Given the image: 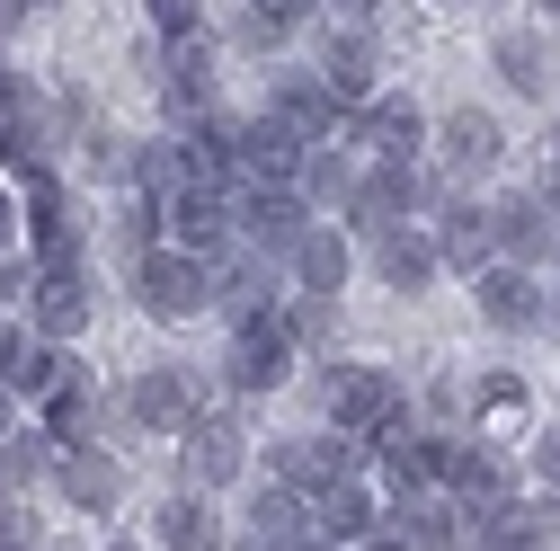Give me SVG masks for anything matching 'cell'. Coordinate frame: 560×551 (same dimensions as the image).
<instances>
[{
  "instance_id": "b9f144b4",
  "label": "cell",
  "mask_w": 560,
  "mask_h": 551,
  "mask_svg": "<svg viewBox=\"0 0 560 551\" xmlns=\"http://www.w3.org/2000/svg\"><path fill=\"white\" fill-rule=\"evenodd\" d=\"M338 19H383V0H329Z\"/></svg>"
},
{
  "instance_id": "2e32d148",
  "label": "cell",
  "mask_w": 560,
  "mask_h": 551,
  "mask_svg": "<svg viewBox=\"0 0 560 551\" xmlns=\"http://www.w3.org/2000/svg\"><path fill=\"white\" fill-rule=\"evenodd\" d=\"M365 267H374V285H392V294H428L436 276H445V249H436L428 223H400V232H374L365 241Z\"/></svg>"
},
{
  "instance_id": "816d5d0a",
  "label": "cell",
  "mask_w": 560,
  "mask_h": 551,
  "mask_svg": "<svg viewBox=\"0 0 560 551\" xmlns=\"http://www.w3.org/2000/svg\"><path fill=\"white\" fill-rule=\"evenodd\" d=\"M116 551H133V542H116Z\"/></svg>"
},
{
  "instance_id": "8d00e7d4",
  "label": "cell",
  "mask_w": 560,
  "mask_h": 551,
  "mask_svg": "<svg viewBox=\"0 0 560 551\" xmlns=\"http://www.w3.org/2000/svg\"><path fill=\"white\" fill-rule=\"evenodd\" d=\"M36 294V258H0V303H19Z\"/></svg>"
},
{
  "instance_id": "484cf974",
  "label": "cell",
  "mask_w": 560,
  "mask_h": 551,
  "mask_svg": "<svg viewBox=\"0 0 560 551\" xmlns=\"http://www.w3.org/2000/svg\"><path fill=\"white\" fill-rule=\"evenodd\" d=\"M489 72H499L516 98H542L551 90V45L534 27H499V36H489Z\"/></svg>"
},
{
  "instance_id": "f1b7e54d",
  "label": "cell",
  "mask_w": 560,
  "mask_h": 551,
  "mask_svg": "<svg viewBox=\"0 0 560 551\" xmlns=\"http://www.w3.org/2000/svg\"><path fill=\"white\" fill-rule=\"evenodd\" d=\"M463 551H551V542H542V516H534V499H508V507L471 516V542H463Z\"/></svg>"
},
{
  "instance_id": "7402d4cb",
  "label": "cell",
  "mask_w": 560,
  "mask_h": 551,
  "mask_svg": "<svg viewBox=\"0 0 560 551\" xmlns=\"http://www.w3.org/2000/svg\"><path fill=\"white\" fill-rule=\"evenodd\" d=\"M54 490L72 499L81 516H116V507L133 499V480H125V462H116V454H98V445H90V454H62V471H54Z\"/></svg>"
},
{
  "instance_id": "836d02e7",
  "label": "cell",
  "mask_w": 560,
  "mask_h": 551,
  "mask_svg": "<svg viewBox=\"0 0 560 551\" xmlns=\"http://www.w3.org/2000/svg\"><path fill=\"white\" fill-rule=\"evenodd\" d=\"M232 45H241V54H285V45H294V27H285V19H267L258 0H241V19H232Z\"/></svg>"
},
{
  "instance_id": "ac0fdd59",
  "label": "cell",
  "mask_w": 560,
  "mask_h": 551,
  "mask_svg": "<svg viewBox=\"0 0 560 551\" xmlns=\"http://www.w3.org/2000/svg\"><path fill=\"white\" fill-rule=\"evenodd\" d=\"M489 232H499V258H516V267H551V249H560V214L542 204V187L499 196L489 204Z\"/></svg>"
},
{
  "instance_id": "f6af8a7d",
  "label": "cell",
  "mask_w": 560,
  "mask_h": 551,
  "mask_svg": "<svg viewBox=\"0 0 560 551\" xmlns=\"http://www.w3.org/2000/svg\"><path fill=\"white\" fill-rule=\"evenodd\" d=\"M285 551H338V542H320V534H294V542H285Z\"/></svg>"
},
{
  "instance_id": "30bf717a",
  "label": "cell",
  "mask_w": 560,
  "mask_h": 551,
  "mask_svg": "<svg viewBox=\"0 0 560 551\" xmlns=\"http://www.w3.org/2000/svg\"><path fill=\"white\" fill-rule=\"evenodd\" d=\"M214 312H232V329L267 320V312H285V258H267V249H232L214 267Z\"/></svg>"
},
{
  "instance_id": "60d3db41",
  "label": "cell",
  "mask_w": 560,
  "mask_h": 551,
  "mask_svg": "<svg viewBox=\"0 0 560 551\" xmlns=\"http://www.w3.org/2000/svg\"><path fill=\"white\" fill-rule=\"evenodd\" d=\"M357 551H418V542H400V534H392V516H383V534H365Z\"/></svg>"
},
{
  "instance_id": "e0dca14e",
  "label": "cell",
  "mask_w": 560,
  "mask_h": 551,
  "mask_svg": "<svg viewBox=\"0 0 560 551\" xmlns=\"http://www.w3.org/2000/svg\"><path fill=\"white\" fill-rule=\"evenodd\" d=\"M436 161H445L463 187L489 178V169L508 161V125L489 116V107H445V116H436Z\"/></svg>"
},
{
  "instance_id": "f35d334b",
  "label": "cell",
  "mask_w": 560,
  "mask_h": 551,
  "mask_svg": "<svg viewBox=\"0 0 560 551\" xmlns=\"http://www.w3.org/2000/svg\"><path fill=\"white\" fill-rule=\"evenodd\" d=\"M19 223H27V204H19L10 187H0V249H10V241H19Z\"/></svg>"
},
{
  "instance_id": "83f0119b",
  "label": "cell",
  "mask_w": 560,
  "mask_h": 551,
  "mask_svg": "<svg viewBox=\"0 0 560 551\" xmlns=\"http://www.w3.org/2000/svg\"><path fill=\"white\" fill-rule=\"evenodd\" d=\"M152 534H161V551H214V542H223V525H214V499H205V490H178V499H161Z\"/></svg>"
},
{
  "instance_id": "8fae6325",
  "label": "cell",
  "mask_w": 560,
  "mask_h": 551,
  "mask_svg": "<svg viewBox=\"0 0 560 551\" xmlns=\"http://www.w3.org/2000/svg\"><path fill=\"white\" fill-rule=\"evenodd\" d=\"M312 72L347 98V107H365L383 81V45H374V19H338V27H320V62H312Z\"/></svg>"
},
{
  "instance_id": "d4e9b609",
  "label": "cell",
  "mask_w": 560,
  "mask_h": 551,
  "mask_svg": "<svg viewBox=\"0 0 560 551\" xmlns=\"http://www.w3.org/2000/svg\"><path fill=\"white\" fill-rule=\"evenodd\" d=\"M294 187L312 196V214H347V204H357V187H365V161L347 152V143H312V161H303Z\"/></svg>"
},
{
  "instance_id": "f907efd6",
  "label": "cell",
  "mask_w": 560,
  "mask_h": 551,
  "mask_svg": "<svg viewBox=\"0 0 560 551\" xmlns=\"http://www.w3.org/2000/svg\"><path fill=\"white\" fill-rule=\"evenodd\" d=\"M428 10H454V0H428Z\"/></svg>"
},
{
  "instance_id": "4dcf8cb0",
  "label": "cell",
  "mask_w": 560,
  "mask_h": 551,
  "mask_svg": "<svg viewBox=\"0 0 560 551\" xmlns=\"http://www.w3.org/2000/svg\"><path fill=\"white\" fill-rule=\"evenodd\" d=\"M45 471H62V445L45 427H10L0 436V480H10V490H36Z\"/></svg>"
},
{
  "instance_id": "4fadbf2b",
  "label": "cell",
  "mask_w": 560,
  "mask_h": 551,
  "mask_svg": "<svg viewBox=\"0 0 560 551\" xmlns=\"http://www.w3.org/2000/svg\"><path fill=\"white\" fill-rule=\"evenodd\" d=\"M303 161H312V143H303V133L276 116V107L241 116V187H294Z\"/></svg>"
},
{
  "instance_id": "ba28073f",
  "label": "cell",
  "mask_w": 560,
  "mask_h": 551,
  "mask_svg": "<svg viewBox=\"0 0 560 551\" xmlns=\"http://www.w3.org/2000/svg\"><path fill=\"white\" fill-rule=\"evenodd\" d=\"M81 241H90V214L72 204V187H62V178H36V187H27V249H36V267H45V276L81 267Z\"/></svg>"
},
{
  "instance_id": "f5cc1de1",
  "label": "cell",
  "mask_w": 560,
  "mask_h": 551,
  "mask_svg": "<svg viewBox=\"0 0 560 551\" xmlns=\"http://www.w3.org/2000/svg\"><path fill=\"white\" fill-rule=\"evenodd\" d=\"M0 72H10V62H0Z\"/></svg>"
},
{
  "instance_id": "7dc6e473",
  "label": "cell",
  "mask_w": 560,
  "mask_h": 551,
  "mask_svg": "<svg viewBox=\"0 0 560 551\" xmlns=\"http://www.w3.org/2000/svg\"><path fill=\"white\" fill-rule=\"evenodd\" d=\"M551 161H560V125H551Z\"/></svg>"
},
{
  "instance_id": "ab89813d",
  "label": "cell",
  "mask_w": 560,
  "mask_h": 551,
  "mask_svg": "<svg viewBox=\"0 0 560 551\" xmlns=\"http://www.w3.org/2000/svg\"><path fill=\"white\" fill-rule=\"evenodd\" d=\"M534 516H542V542L560 551V490H542V499H534Z\"/></svg>"
},
{
  "instance_id": "cb8c5ba5",
  "label": "cell",
  "mask_w": 560,
  "mask_h": 551,
  "mask_svg": "<svg viewBox=\"0 0 560 551\" xmlns=\"http://www.w3.org/2000/svg\"><path fill=\"white\" fill-rule=\"evenodd\" d=\"M27 303H36V338H62V348H72V338L98 320V294L81 285V267H62V276L36 267V294H27Z\"/></svg>"
},
{
  "instance_id": "7c38bea8",
  "label": "cell",
  "mask_w": 560,
  "mask_h": 551,
  "mask_svg": "<svg viewBox=\"0 0 560 551\" xmlns=\"http://www.w3.org/2000/svg\"><path fill=\"white\" fill-rule=\"evenodd\" d=\"M445 490H454V507L463 516H489V507H508L516 499V462H508V445L499 436H454V462H445Z\"/></svg>"
},
{
  "instance_id": "74e56055",
  "label": "cell",
  "mask_w": 560,
  "mask_h": 551,
  "mask_svg": "<svg viewBox=\"0 0 560 551\" xmlns=\"http://www.w3.org/2000/svg\"><path fill=\"white\" fill-rule=\"evenodd\" d=\"M258 10H267V19H285V27H312V19H320V0H258Z\"/></svg>"
},
{
  "instance_id": "7a4b0ae2",
  "label": "cell",
  "mask_w": 560,
  "mask_h": 551,
  "mask_svg": "<svg viewBox=\"0 0 560 551\" xmlns=\"http://www.w3.org/2000/svg\"><path fill=\"white\" fill-rule=\"evenodd\" d=\"M133 303H143L152 320H196V312H214V258H196L178 241H161L152 258H133Z\"/></svg>"
},
{
  "instance_id": "1f68e13d",
  "label": "cell",
  "mask_w": 560,
  "mask_h": 551,
  "mask_svg": "<svg viewBox=\"0 0 560 551\" xmlns=\"http://www.w3.org/2000/svg\"><path fill=\"white\" fill-rule=\"evenodd\" d=\"M463 419H471V427H525V383H516V374H480V383L463 391Z\"/></svg>"
},
{
  "instance_id": "52a82bcc",
  "label": "cell",
  "mask_w": 560,
  "mask_h": 551,
  "mask_svg": "<svg viewBox=\"0 0 560 551\" xmlns=\"http://www.w3.org/2000/svg\"><path fill=\"white\" fill-rule=\"evenodd\" d=\"M294 329H285V312H267V320H249V329H232V356H223V383L232 391H285L294 383Z\"/></svg>"
},
{
  "instance_id": "c3c4849f",
  "label": "cell",
  "mask_w": 560,
  "mask_h": 551,
  "mask_svg": "<svg viewBox=\"0 0 560 551\" xmlns=\"http://www.w3.org/2000/svg\"><path fill=\"white\" fill-rule=\"evenodd\" d=\"M0 551H36V542H0Z\"/></svg>"
},
{
  "instance_id": "d6986e66",
  "label": "cell",
  "mask_w": 560,
  "mask_h": 551,
  "mask_svg": "<svg viewBox=\"0 0 560 551\" xmlns=\"http://www.w3.org/2000/svg\"><path fill=\"white\" fill-rule=\"evenodd\" d=\"M436 249H445V267L463 276V285H471V276L480 267H499V232H489V204H471V196H436Z\"/></svg>"
},
{
  "instance_id": "6da1fadb",
  "label": "cell",
  "mask_w": 560,
  "mask_h": 551,
  "mask_svg": "<svg viewBox=\"0 0 560 551\" xmlns=\"http://www.w3.org/2000/svg\"><path fill=\"white\" fill-rule=\"evenodd\" d=\"M320 400H329V427L365 436V445L418 427V400H409L400 374H383V365H320Z\"/></svg>"
},
{
  "instance_id": "7bdbcfd3",
  "label": "cell",
  "mask_w": 560,
  "mask_h": 551,
  "mask_svg": "<svg viewBox=\"0 0 560 551\" xmlns=\"http://www.w3.org/2000/svg\"><path fill=\"white\" fill-rule=\"evenodd\" d=\"M10 427H19V391L0 383V436H10Z\"/></svg>"
},
{
  "instance_id": "277c9868",
  "label": "cell",
  "mask_w": 560,
  "mask_h": 551,
  "mask_svg": "<svg viewBox=\"0 0 560 551\" xmlns=\"http://www.w3.org/2000/svg\"><path fill=\"white\" fill-rule=\"evenodd\" d=\"M205 419V383L187 365H143L125 383V427H143V436H187Z\"/></svg>"
},
{
  "instance_id": "3957f363",
  "label": "cell",
  "mask_w": 560,
  "mask_h": 551,
  "mask_svg": "<svg viewBox=\"0 0 560 551\" xmlns=\"http://www.w3.org/2000/svg\"><path fill=\"white\" fill-rule=\"evenodd\" d=\"M241 471H249V436H241V419H232V409H205V419L178 436V490L223 499Z\"/></svg>"
},
{
  "instance_id": "d590c367",
  "label": "cell",
  "mask_w": 560,
  "mask_h": 551,
  "mask_svg": "<svg viewBox=\"0 0 560 551\" xmlns=\"http://www.w3.org/2000/svg\"><path fill=\"white\" fill-rule=\"evenodd\" d=\"M525 471H534V490H560V419H551V427H534Z\"/></svg>"
},
{
  "instance_id": "5b68a950",
  "label": "cell",
  "mask_w": 560,
  "mask_h": 551,
  "mask_svg": "<svg viewBox=\"0 0 560 551\" xmlns=\"http://www.w3.org/2000/svg\"><path fill=\"white\" fill-rule=\"evenodd\" d=\"M347 143H357L365 161H418V152H436V125H428V107H418V98L374 90V98L357 107V125H347Z\"/></svg>"
},
{
  "instance_id": "9c48e42d",
  "label": "cell",
  "mask_w": 560,
  "mask_h": 551,
  "mask_svg": "<svg viewBox=\"0 0 560 551\" xmlns=\"http://www.w3.org/2000/svg\"><path fill=\"white\" fill-rule=\"evenodd\" d=\"M312 223H320V214H312V196H303V187H241V249L294 258Z\"/></svg>"
},
{
  "instance_id": "f546056e",
  "label": "cell",
  "mask_w": 560,
  "mask_h": 551,
  "mask_svg": "<svg viewBox=\"0 0 560 551\" xmlns=\"http://www.w3.org/2000/svg\"><path fill=\"white\" fill-rule=\"evenodd\" d=\"M45 436L62 445V454H90V436H98V391L72 374V383H62L54 400H45Z\"/></svg>"
},
{
  "instance_id": "5bb4252c",
  "label": "cell",
  "mask_w": 560,
  "mask_h": 551,
  "mask_svg": "<svg viewBox=\"0 0 560 551\" xmlns=\"http://www.w3.org/2000/svg\"><path fill=\"white\" fill-rule=\"evenodd\" d=\"M267 107L285 116V125L303 133V143H338V133L357 125V107H347V98H338L320 72H276V81H267Z\"/></svg>"
},
{
  "instance_id": "4316f807",
  "label": "cell",
  "mask_w": 560,
  "mask_h": 551,
  "mask_svg": "<svg viewBox=\"0 0 560 551\" xmlns=\"http://www.w3.org/2000/svg\"><path fill=\"white\" fill-rule=\"evenodd\" d=\"M0 383H10L19 400H54L62 383H72V348H62V338H19L10 365H0Z\"/></svg>"
},
{
  "instance_id": "44dd1931",
  "label": "cell",
  "mask_w": 560,
  "mask_h": 551,
  "mask_svg": "<svg viewBox=\"0 0 560 551\" xmlns=\"http://www.w3.org/2000/svg\"><path fill=\"white\" fill-rule=\"evenodd\" d=\"M392 534L418 542V551H463L471 516L454 507V490H418V499H392Z\"/></svg>"
},
{
  "instance_id": "ffe728a7",
  "label": "cell",
  "mask_w": 560,
  "mask_h": 551,
  "mask_svg": "<svg viewBox=\"0 0 560 551\" xmlns=\"http://www.w3.org/2000/svg\"><path fill=\"white\" fill-rule=\"evenodd\" d=\"M383 490H365V480H329V490H312V534L338 542V551H357L365 534H383Z\"/></svg>"
},
{
  "instance_id": "9a60e30c",
  "label": "cell",
  "mask_w": 560,
  "mask_h": 551,
  "mask_svg": "<svg viewBox=\"0 0 560 551\" xmlns=\"http://www.w3.org/2000/svg\"><path fill=\"white\" fill-rule=\"evenodd\" d=\"M214 72H223V62H214V45H205V36H161V107L178 116V125H196V116H214L223 98H214Z\"/></svg>"
},
{
  "instance_id": "d6a6232c",
  "label": "cell",
  "mask_w": 560,
  "mask_h": 551,
  "mask_svg": "<svg viewBox=\"0 0 560 551\" xmlns=\"http://www.w3.org/2000/svg\"><path fill=\"white\" fill-rule=\"evenodd\" d=\"M285 329H294V348L312 356V348H329V338H338V294H285Z\"/></svg>"
},
{
  "instance_id": "ee69618b",
  "label": "cell",
  "mask_w": 560,
  "mask_h": 551,
  "mask_svg": "<svg viewBox=\"0 0 560 551\" xmlns=\"http://www.w3.org/2000/svg\"><path fill=\"white\" fill-rule=\"evenodd\" d=\"M10 348H19V329H10V312H0V365H10Z\"/></svg>"
},
{
  "instance_id": "bcb514c9",
  "label": "cell",
  "mask_w": 560,
  "mask_h": 551,
  "mask_svg": "<svg viewBox=\"0 0 560 551\" xmlns=\"http://www.w3.org/2000/svg\"><path fill=\"white\" fill-rule=\"evenodd\" d=\"M542 19H560V0H542Z\"/></svg>"
},
{
  "instance_id": "603a6c76",
  "label": "cell",
  "mask_w": 560,
  "mask_h": 551,
  "mask_svg": "<svg viewBox=\"0 0 560 551\" xmlns=\"http://www.w3.org/2000/svg\"><path fill=\"white\" fill-rule=\"evenodd\" d=\"M285 276H294L303 294H338L347 276H357V232H347V223H312L303 249L285 258Z\"/></svg>"
},
{
  "instance_id": "681fc988",
  "label": "cell",
  "mask_w": 560,
  "mask_h": 551,
  "mask_svg": "<svg viewBox=\"0 0 560 551\" xmlns=\"http://www.w3.org/2000/svg\"><path fill=\"white\" fill-rule=\"evenodd\" d=\"M551 285H560V249H551Z\"/></svg>"
},
{
  "instance_id": "8992f818",
  "label": "cell",
  "mask_w": 560,
  "mask_h": 551,
  "mask_svg": "<svg viewBox=\"0 0 560 551\" xmlns=\"http://www.w3.org/2000/svg\"><path fill=\"white\" fill-rule=\"evenodd\" d=\"M471 303H480V320L499 329V338H534L542 312H551V285H542V267L499 258V267H480V276H471Z\"/></svg>"
},
{
  "instance_id": "e575fe53",
  "label": "cell",
  "mask_w": 560,
  "mask_h": 551,
  "mask_svg": "<svg viewBox=\"0 0 560 551\" xmlns=\"http://www.w3.org/2000/svg\"><path fill=\"white\" fill-rule=\"evenodd\" d=\"M143 19H152V36H205V0H143Z\"/></svg>"
}]
</instances>
